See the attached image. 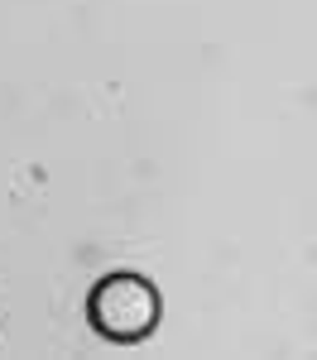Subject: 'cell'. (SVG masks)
I'll return each instance as SVG.
<instances>
[{
	"label": "cell",
	"mask_w": 317,
	"mask_h": 360,
	"mask_svg": "<svg viewBox=\"0 0 317 360\" xmlns=\"http://www.w3.org/2000/svg\"><path fill=\"white\" fill-rule=\"evenodd\" d=\"M91 317L111 341H140L159 317V293L135 274H115L91 293Z\"/></svg>",
	"instance_id": "6da1fadb"
}]
</instances>
